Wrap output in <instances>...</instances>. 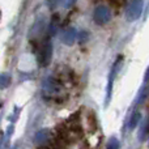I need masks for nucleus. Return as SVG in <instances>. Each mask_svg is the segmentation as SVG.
Returning <instances> with one entry per match:
<instances>
[{
  "label": "nucleus",
  "instance_id": "obj_11",
  "mask_svg": "<svg viewBox=\"0 0 149 149\" xmlns=\"http://www.w3.org/2000/svg\"><path fill=\"white\" fill-rule=\"evenodd\" d=\"M148 94H149V88H143V89L140 90V93H139V95H137V98H136V105H139V103H143V102H144V100L148 97Z\"/></svg>",
  "mask_w": 149,
  "mask_h": 149
},
{
  "label": "nucleus",
  "instance_id": "obj_2",
  "mask_svg": "<svg viewBox=\"0 0 149 149\" xmlns=\"http://www.w3.org/2000/svg\"><path fill=\"white\" fill-rule=\"evenodd\" d=\"M42 90H43L45 98H56L58 94L63 90V84L60 80L49 77L42 84Z\"/></svg>",
  "mask_w": 149,
  "mask_h": 149
},
{
  "label": "nucleus",
  "instance_id": "obj_16",
  "mask_svg": "<svg viewBox=\"0 0 149 149\" xmlns=\"http://www.w3.org/2000/svg\"><path fill=\"white\" fill-rule=\"evenodd\" d=\"M4 144H5V137H4V134H3V132L0 131V149L4 147Z\"/></svg>",
  "mask_w": 149,
  "mask_h": 149
},
{
  "label": "nucleus",
  "instance_id": "obj_13",
  "mask_svg": "<svg viewBox=\"0 0 149 149\" xmlns=\"http://www.w3.org/2000/svg\"><path fill=\"white\" fill-rule=\"evenodd\" d=\"M77 37H79V43H84L85 41H88L89 34H88L86 31H80V33L77 34Z\"/></svg>",
  "mask_w": 149,
  "mask_h": 149
},
{
  "label": "nucleus",
  "instance_id": "obj_4",
  "mask_svg": "<svg viewBox=\"0 0 149 149\" xmlns=\"http://www.w3.org/2000/svg\"><path fill=\"white\" fill-rule=\"evenodd\" d=\"M143 8H144V1L143 0H131L128 7L126 8V18L127 21L132 22L136 21L137 18L141 16Z\"/></svg>",
  "mask_w": 149,
  "mask_h": 149
},
{
  "label": "nucleus",
  "instance_id": "obj_7",
  "mask_svg": "<svg viewBox=\"0 0 149 149\" xmlns=\"http://www.w3.org/2000/svg\"><path fill=\"white\" fill-rule=\"evenodd\" d=\"M50 137H51V132H50L49 130H41V131H38L36 134V136H34V143H36L37 145H39V147H42V145L47 144Z\"/></svg>",
  "mask_w": 149,
  "mask_h": 149
},
{
  "label": "nucleus",
  "instance_id": "obj_15",
  "mask_svg": "<svg viewBox=\"0 0 149 149\" xmlns=\"http://www.w3.org/2000/svg\"><path fill=\"white\" fill-rule=\"evenodd\" d=\"M76 0H63V7L64 8H71L74 5Z\"/></svg>",
  "mask_w": 149,
  "mask_h": 149
},
{
  "label": "nucleus",
  "instance_id": "obj_8",
  "mask_svg": "<svg viewBox=\"0 0 149 149\" xmlns=\"http://www.w3.org/2000/svg\"><path fill=\"white\" fill-rule=\"evenodd\" d=\"M59 21H60L59 15H56V13H55V15L51 17V21H50L49 26H47V34H49V37H54L55 34L58 33V26H59Z\"/></svg>",
  "mask_w": 149,
  "mask_h": 149
},
{
  "label": "nucleus",
  "instance_id": "obj_9",
  "mask_svg": "<svg viewBox=\"0 0 149 149\" xmlns=\"http://www.w3.org/2000/svg\"><path fill=\"white\" fill-rule=\"evenodd\" d=\"M140 120H141V114H140L139 111L134 113L131 115V119H130V122H128V128L130 130H134L135 127H136L137 124L140 123Z\"/></svg>",
  "mask_w": 149,
  "mask_h": 149
},
{
  "label": "nucleus",
  "instance_id": "obj_10",
  "mask_svg": "<svg viewBox=\"0 0 149 149\" xmlns=\"http://www.w3.org/2000/svg\"><path fill=\"white\" fill-rule=\"evenodd\" d=\"M10 76L8 73H0V89H5L10 85Z\"/></svg>",
  "mask_w": 149,
  "mask_h": 149
},
{
  "label": "nucleus",
  "instance_id": "obj_3",
  "mask_svg": "<svg viewBox=\"0 0 149 149\" xmlns=\"http://www.w3.org/2000/svg\"><path fill=\"white\" fill-rule=\"evenodd\" d=\"M122 64H123V56H118V59L115 60V63L113 64L110 70V73H109V81H107V88H106V103L105 105L107 106L109 102L111 100V94H113V86H114V81H115V77L118 74L119 70L122 68Z\"/></svg>",
  "mask_w": 149,
  "mask_h": 149
},
{
  "label": "nucleus",
  "instance_id": "obj_14",
  "mask_svg": "<svg viewBox=\"0 0 149 149\" xmlns=\"http://www.w3.org/2000/svg\"><path fill=\"white\" fill-rule=\"evenodd\" d=\"M45 1H46L47 7H49L50 9H54V8H56L58 3H59L60 0H45Z\"/></svg>",
  "mask_w": 149,
  "mask_h": 149
},
{
  "label": "nucleus",
  "instance_id": "obj_12",
  "mask_svg": "<svg viewBox=\"0 0 149 149\" xmlns=\"http://www.w3.org/2000/svg\"><path fill=\"white\" fill-rule=\"evenodd\" d=\"M107 149H120V143L116 137H110L107 143Z\"/></svg>",
  "mask_w": 149,
  "mask_h": 149
},
{
  "label": "nucleus",
  "instance_id": "obj_17",
  "mask_svg": "<svg viewBox=\"0 0 149 149\" xmlns=\"http://www.w3.org/2000/svg\"><path fill=\"white\" fill-rule=\"evenodd\" d=\"M149 79V68H148V71H147V74H145V80H148Z\"/></svg>",
  "mask_w": 149,
  "mask_h": 149
},
{
  "label": "nucleus",
  "instance_id": "obj_18",
  "mask_svg": "<svg viewBox=\"0 0 149 149\" xmlns=\"http://www.w3.org/2000/svg\"><path fill=\"white\" fill-rule=\"evenodd\" d=\"M111 1H113V3H115V0H111ZM119 1H123V0H119Z\"/></svg>",
  "mask_w": 149,
  "mask_h": 149
},
{
  "label": "nucleus",
  "instance_id": "obj_6",
  "mask_svg": "<svg viewBox=\"0 0 149 149\" xmlns=\"http://www.w3.org/2000/svg\"><path fill=\"white\" fill-rule=\"evenodd\" d=\"M77 39V30L74 28H65L60 34V41L67 46H72Z\"/></svg>",
  "mask_w": 149,
  "mask_h": 149
},
{
  "label": "nucleus",
  "instance_id": "obj_1",
  "mask_svg": "<svg viewBox=\"0 0 149 149\" xmlns=\"http://www.w3.org/2000/svg\"><path fill=\"white\" fill-rule=\"evenodd\" d=\"M37 59L41 67H49L52 59V45L50 38H46L41 42L37 49Z\"/></svg>",
  "mask_w": 149,
  "mask_h": 149
},
{
  "label": "nucleus",
  "instance_id": "obj_5",
  "mask_svg": "<svg viewBox=\"0 0 149 149\" xmlns=\"http://www.w3.org/2000/svg\"><path fill=\"white\" fill-rule=\"evenodd\" d=\"M93 20L97 25H106L111 20V10L106 5H98L93 12Z\"/></svg>",
  "mask_w": 149,
  "mask_h": 149
}]
</instances>
